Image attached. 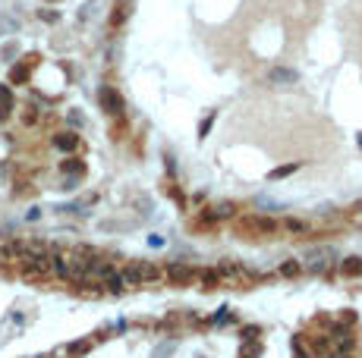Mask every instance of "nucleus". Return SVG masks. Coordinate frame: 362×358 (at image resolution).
Returning a JSON list of instances; mask_svg holds the SVG:
<instances>
[{"instance_id": "obj_8", "label": "nucleus", "mask_w": 362, "mask_h": 358, "mask_svg": "<svg viewBox=\"0 0 362 358\" xmlns=\"http://www.w3.org/2000/svg\"><path fill=\"white\" fill-rule=\"evenodd\" d=\"M32 60H35V57H29L22 66H13V72H10V82H13V85H22V82L29 79V66H32Z\"/></svg>"}, {"instance_id": "obj_15", "label": "nucleus", "mask_w": 362, "mask_h": 358, "mask_svg": "<svg viewBox=\"0 0 362 358\" xmlns=\"http://www.w3.org/2000/svg\"><path fill=\"white\" fill-rule=\"evenodd\" d=\"M280 273H283V277H296V273H299V264H296V261H287L283 267H280Z\"/></svg>"}, {"instance_id": "obj_2", "label": "nucleus", "mask_w": 362, "mask_h": 358, "mask_svg": "<svg viewBox=\"0 0 362 358\" xmlns=\"http://www.w3.org/2000/svg\"><path fill=\"white\" fill-rule=\"evenodd\" d=\"M237 230L240 233H249V236H271L277 230V223L271 220V217H258V214H249L237 223Z\"/></svg>"}, {"instance_id": "obj_13", "label": "nucleus", "mask_w": 362, "mask_h": 358, "mask_svg": "<svg viewBox=\"0 0 362 358\" xmlns=\"http://www.w3.org/2000/svg\"><path fill=\"white\" fill-rule=\"evenodd\" d=\"M22 123H25V126H35V123H38V110H35V107H25Z\"/></svg>"}, {"instance_id": "obj_9", "label": "nucleus", "mask_w": 362, "mask_h": 358, "mask_svg": "<svg viewBox=\"0 0 362 358\" xmlns=\"http://www.w3.org/2000/svg\"><path fill=\"white\" fill-rule=\"evenodd\" d=\"M340 273H343V277H359V273H362V261H359V258H347V261L340 264Z\"/></svg>"}, {"instance_id": "obj_14", "label": "nucleus", "mask_w": 362, "mask_h": 358, "mask_svg": "<svg viewBox=\"0 0 362 358\" xmlns=\"http://www.w3.org/2000/svg\"><path fill=\"white\" fill-rule=\"evenodd\" d=\"M202 280H205V286L211 289L214 283H221V273H217V270H205V273H202Z\"/></svg>"}, {"instance_id": "obj_18", "label": "nucleus", "mask_w": 362, "mask_h": 358, "mask_svg": "<svg viewBox=\"0 0 362 358\" xmlns=\"http://www.w3.org/2000/svg\"><path fill=\"white\" fill-rule=\"evenodd\" d=\"M293 170H296V163H287V167L274 170V176H287V173H293Z\"/></svg>"}, {"instance_id": "obj_7", "label": "nucleus", "mask_w": 362, "mask_h": 358, "mask_svg": "<svg viewBox=\"0 0 362 358\" xmlns=\"http://www.w3.org/2000/svg\"><path fill=\"white\" fill-rule=\"evenodd\" d=\"M10 110H13V94L7 85H0V123L10 117Z\"/></svg>"}, {"instance_id": "obj_19", "label": "nucleus", "mask_w": 362, "mask_h": 358, "mask_svg": "<svg viewBox=\"0 0 362 358\" xmlns=\"http://www.w3.org/2000/svg\"><path fill=\"white\" fill-rule=\"evenodd\" d=\"M4 261H7V255H4V249H0V267H4Z\"/></svg>"}, {"instance_id": "obj_16", "label": "nucleus", "mask_w": 362, "mask_h": 358, "mask_svg": "<svg viewBox=\"0 0 362 358\" xmlns=\"http://www.w3.org/2000/svg\"><path fill=\"white\" fill-rule=\"evenodd\" d=\"M283 226H287L290 233H302V230H305V223H299V220H287Z\"/></svg>"}, {"instance_id": "obj_11", "label": "nucleus", "mask_w": 362, "mask_h": 358, "mask_svg": "<svg viewBox=\"0 0 362 358\" xmlns=\"http://www.w3.org/2000/svg\"><path fill=\"white\" fill-rule=\"evenodd\" d=\"M60 170H63V173H82L85 167H82L79 160H72V157H69V160H63V163H60Z\"/></svg>"}, {"instance_id": "obj_3", "label": "nucleus", "mask_w": 362, "mask_h": 358, "mask_svg": "<svg viewBox=\"0 0 362 358\" xmlns=\"http://www.w3.org/2000/svg\"><path fill=\"white\" fill-rule=\"evenodd\" d=\"M19 264H22L19 270L25 280H47L50 277V258L47 255H35V258H25Z\"/></svg>"}, {"instance_id": "obj_6", "label": "nucleus", "mask_w": 362, "mask_h": 358, "mask_svg": "<svg viewBox=\"0 0 362 358\" xmlns=\"http://www.w3.org/2000/svg\"><path fill=\"white\" fill-rule=\"evenodd\" d=\"M54 145H57L60 151H72L79 145V135L76 132H57V135H54Z\"/></svg>"}, {"instance_id": "obj_5", "label": "nucleus", "mask_w": 362, "mask_h": 358, "mask_svg": "<svg viewBox=\"0 0 362 358\" xmlns=\"http://www.w3.org/2000/svg\"><path fill=\"white\" fill-rule=\"evenodd\" d=\"M101 107L107 113H123V98L114 88H101Z\"/></svg>"}, {"instance_id": "obj_10", "label": "nucleus", "mask_w": 362, "mask_h": 358, "mask_svg": "<svg viewBox=\"0 0 362 358\" xmlns=\"http://www.w3.org/2000/svg\"><path fill=\"white\" fill-rule=\"evenodd\" d=\"M104 286H107V289H111V292H120V289L126 286V283H123V277H120V273L114 270L111 277H107V280H104Z\"/></svg>"}, {"instance_id": "obj_12", "label": "nucleus", "mask_w": 362, "mask_h": 358, "mask_svg": "<svg viewBox=\"0 0 362 358\" xmlns=\"http://www.w3.org/2000/svg\"><path fill=\"white\" fill-rule=\"evenodd\" d=\"M126 13H130V7H126V4H123V7H117V13L111 16V25H123V19H126Z\"/></svg>"}, {"instance_id": "obj_1", "label": "nucleus", "mask_w": 362, "mask_h": 358, "mask_svg": "<svg viewBox=\"0 0 362 358\" xmlns=\"http://www.w3.org/2000/svg\"><path fill=\"white\" fill-rule=\"evenodd\" d=\"M120 277H123V283H133V286H142V283H151V280H158V277H161V270L154 267V264H148V261H130V264H126V270H123Z\"/></svg>"}, {"instance_id": "obj_17", "label": "nucleus", "mask_w": 362, "mask_h": 358, "mask_svg": "<svg viewBox=\"0 0 362 358\" xmlns=\"http://www.w3.org/2000/svg\"><path fill=\"white\" fill-rule=\"evenodd\" d=\"M88 346H92V343H76V346H69V355H82Z\"/></svg>"}, {"instance_id": "obj_4", "label": "nucleus", "mask_w": 362, "mask_h": 358, "mask_svg": "<svg viewBox=\"0 0 362 358\" xmlns=\"http://www.w3.org/2000/svg\"><path fill=\"white\" fill-rule=\"evenodd\" d=\"M164 277H167V283H173V286H186V283L195 280V270L189 267V264L176 261V264H170V267L164 270Z\"/></svg>"}]
</instances>
